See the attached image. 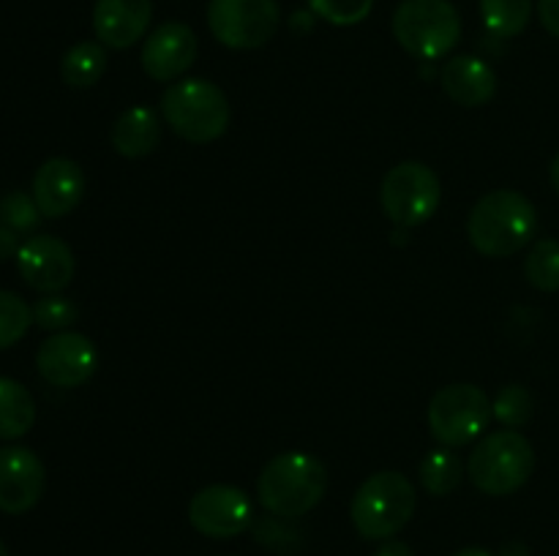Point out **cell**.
<instances>
[{"label":"cell","instance_id":"1","mask_svg":"<svg viewBox=\"0 0 559 556\" xmlns=\"http://www.w3.org/2000/svg\"><path fill=\"white\" fill-rule=\"evenodd\" d=\"M538 232V210L524 194L513 189H497L480 196L467 221L469 243L478 254L502 259L533 243Z\"/></svg>","mask_w":559,"mask_h":556},{"label":"cell","instance_id":"2","mask_svg":"<svg viewBox=\"0 0 559 556\" xmlns=\"http://www.w3.org/2000/svg\"><path fill=\"white\" fill-rule=\"evenodd\" d=\"M328 491V469L311 452L289 450L265 463L257 480L260 505L271 516L300 518L314 510Z\"/></svg>","mask_w":559,"mask_h":556},{"label":"cell","instance_id":"3","mask_svg":"<svg viewBox=\"0 0 559 556\" xmlns=\"http://www.w3.org/2000/svg\"><path fill=\"white\" fill-rule=\"evenodd\" d=\"M162 114L180 140L194 142V145L216 142L233 118L222 87L202 76L173 82L162 96Z\"/></svg>","mask_w":559,"mask_h":556},{"label":"cell","instance_id":"4","mask_svg":"<svg viewBox=\"0 0 559 556\" xmlns=\"http://www.w3.org/2000/svg\"><path fill=\"white\" fill-rule=\"evenodd\" d=\"M413 480L396 469H385L364 480L349 505V518L366 540H391L413 521Z\"/></svg>","mask_w":559,"mask_h":556},{"label":"cell","instance_id":"5","mask_svg":"<svg viewBox=\"0 0 559 556\" xmlns=\"http://www.w3.org/2000/svg\"><path fill=\"white\" fill-rule=\"evenodd\" d=\"M535 472V450L516 428L486 434L469 452L467 474L489 496L516 494Z\"/></svg>","mask_w":559,"mask_h":556},{"label":"cell","instance_id":"6","mask_svg":"<svg viewBox=\"0 0 559 556\" xmlns=\"http://www.w3.org/2000/svg\"><path fill=\"white\" fill-rule=\"evenodd\" d=\"M393 36L413 58H445L462 38V16L451 0H402L393 14Z\"/></svg>","mask_w":559,"mask_h":556},{"label":"cell","instance_id":"7","mask_svg":"<svg viewBox=\"0 0 559 556\" xmlns=\"http://www.w3.org/2000/svg\"><path fill=\"white\" fill-rule=\"evenodd\" d=\"M495 409L478 385L456 382L435 392L429 403V428L440 445L462 447L489 428Z\"/></svg>","mask_w":559,"mask_h":556},{"label":"cell","instance_id":"8","mask_svg":"<svg viewBox=\"0 0 559 556\" xmlns=\"http://www.w3.org/2000/svg\"><path fill=\"white\" fill-rule=\"evenodd\" d=\"M440 178H437L435 169L420 161L396 164L382 178V213L399 229H413L429 221L440 207Z\"/></svg>","mask_w":559,"mask_h":556},{"label":"cell","instance_id":"9","mask_svg":"<svg viewBox=\"0 0 559 556\" xmlns=\"http://www.w3.org/2000/svg\"><path fill=\"white\" fill-rule=\"evenodd\" d=\"M282 25L276 0H211L207 27L229 49H257L271 41Z\"/></svg>","mask_w":559,"mask_h":556},{"label":"cell","instance_id":"10","mask_svg":"<svg viewBox=\"0 0 559 556\" xmlns=\"http://www.w3.org/2000/svg\"><path fill=\"white\" fill-rule=\"evenodd\" d=\"M189 521L205 537L229 540L254 523V507L238 485H207L191 496Z\"/></svg>","mask_w":559,"mask_h":556},{"label":"cell","instance_id":"11","mask_svg":"<svg viewBox=\"0 0 559 556\" xmlns=\"http://www.w3.org/2000/svg\"><path fill=\"white\" fill-rule=\"evenodd\" d=\"M36 368L44 382L55 387H80L96 374V343L82 333H52L36 352Z\"/></svg>","mask_w":559,"mask_h":556},{"label":"cell","instance_id":"12","mask_svg":"<svg viewBox=\"0 0 559 556\" xmlns=\"http://www.w3.org/2000/svg\"><path fill=\"white\" fill-rule=\"evenodd\" d=\"M16 267L25 283L36 292L58 294L74 278L76 262L69 243H63L55 234H33L25 240L16 254Z\"/></svg>","mask_w":559,"mask_h":556},{"label":"cell","instance_id":"13","mask_svg":"<svg viewBox=\"0 0 559 556\" xmlns=\"http://www.w3.org/2000/svg\"><path fill=\"white\" fill-rule=\"evenodd\" d=\"M47 472L31 447H0V510L22 516L44 496Z\"/></svg>","mask_w":559,"mask_h":556},{"label":"cell","instance_id":"14","mask_svg":"<svg viewBox=\"0 0 559 556\" xmlns=\"http://www.w3.org/2000/svg\"><path fill=\"white\" fill-rule=\"evenodd\" d=\"M142 69L156 82H175L194 65L197 36L186 22H164L142 44Z\"/></svg>","mask_w":559,"mask_h":556},{"label":"cell","instance_id":"15","mask_svg":"<svg viewBox=\"0 0 559 556\" xmlns=\"http://www.w3.org/2000/svg\"><path fill=\"white\" fill-rule=\"evenodd\" d=\"M85 196V172L71 158H49L33 174V200L44 218H63Z\"/></svg>","mask_w":559,"mask_h":556},{"label":"cell","instance_id":"16","mask_svg":"<svg viewBox=\"0 0 559 556\" xmlns=\"http://www.w3.org/2000/svg\"><path fill=\"white\" fill-rule=\"evenodd\" d=\"M151 20V0H96L93 5V31L109 49H129L145 38Z\"/></svg>","mask_w":559,"mask_h":556},{"label":"cell","instance_id":"17","mask_svg":"<svg viewBox=\"0 0 559 556\" xmlns=\"http://www.w3.org/2000/svg\"><path fill=\"white\" fill-rule=\"evenodd\" d=\"M448 98L459 107H484L497 93V74L486 60L475 55H456L445 63L440 74Z\"/></svg>","mask_w":559,"mask_h":556},{"label":"cell","instance_id":"18","mask_svg":"<svg viewBox=\"0 0 559 556\" xmlns=\"http://www.w3.org/2000/svg\"><path fill=\"white\" fill-rule=\"evenodd\" d=\"M112 147L118 156L123 158H145L162 142V120H158L156 109L136 104V107L126 109L112 125Z\"/></svg>","mask_w":559,"mask_h":556},{"label":"cell","instance_id":"19","mask_svg":"<svg viewBox=\"0 0 559 556\" xmlns=\"http://www.w3.org/2000/svg\"><path fill=\"white\" fill-rule=\"evenodd\" d=\"M36 423V401L22 382L0 376V439H20Z\"/></svg>","mask_w":559,"mask_h":556},{"label":"cell","instance_id":"20","mask_svg":"<svg viewBox=\"0 0 559 556\" xmlns=\"http://www.w3.org/2000/svg\"><path fill=\"white\" fill-rule=\"evenodd\" d=\"M107 71V52L102 41H80L60 60V76L69 87L85 90L93 87Z\"/></svg>","mask_w":559,"mask_h":556},{"label":"cell","instance_id":"21","mask_svg":"<svg viewBox=\"0 0 559 556\" xmlns=\"http://www.w3.org/2000/svg\"><path fill=\"white\" fill-rule=\"evenodd\" d=\"M533 0H480V20L497 38H513L530 25Z\"/></svg>","mask_w":559,"mask_h":556},{"label":"cell","instance_id":"22","mask_svg":"<svg viewBox=\"0 0 559 556\" xmlns=\"http://www.w3.org/2000/svg\"><path fill=\"white\" fill-rule=\"evenodd\" d=\"M420 483L431 496H448L462 483V461L451 447H437L420 461Z\"/></svg>","mask_w":559,"mask_h":556},{"label":"cell","instance_id":"23","mask_svg":"<svg viewBox=\"0 0 559 556\" xmlns=\"http://www.w3.org/2000/svg\"><path fill=\"white\" fill-rule=\"evenodd\" d=\"M524 276L540 292L559 289V240L540 238L524 259Z\"/></svg>","mask_w":559,"mask_h":556},{"label":"cell","instance_id":"24","mask_svg":"<svg viewBox=\"0 0 559 556\" xmlns=\"http://www.w3.org/2000/svg\"><path fill=\"white\" fill-rule=\"evenodd\" d=\"M33 309L16 292L0 289V349H9L27 336L33 325Z\"/></svg>","mask_w":559,"mask_h":556},{"label":"cell","instance_id":"25","mask_svg":"<svg viewBox=\"0 0 559 556\" xmlns=\"http://www.w3.org/2000/svg\"><path fill=\"white\" fill-rule=\"evenodd\" d=\"M491 409H495V418L506 428H522V425L530 423V418L535 412L533 392L522 385H506L500 390V396L491 401Z\"/></svg>","mask_w":559,"mask_h":556},{"label":"cell","instance_id":"26","mask_svg":"<svg viewBox=\"0 0 559 556\" xmlns=\"http://www.w3.org/2000/svg\"><path fill=\"white\" fill-rule=\"evenodd\" d=\"M41 221V210H38L36 200L27 196L25 191H9V194L0 200V223L9 229L20 232H33Z\"/></svg>","mask_w":559,"mask_h":556},{"label":"cell","instance_id":"27","mask_svg":"<svg viewBox=\"0 0 559 556\" xmlns=\"http://www.w3.org/2000/svg\"><path fill=\"white\" fill-rule=\"evenodd\" d=\"M76 316H80V309H76L74 300L63 298V294H47L33 305V319L49 333H63L66 327L74 325Z\"/></svg>","mask_w":559,"mask_h":556},{"label":"cell","instance_id":"28","mask_svg":"<svg viewBox=\"0 0 559 556\" xmlns=\"http://www.w3.org/2000/svg\"><path fill=\"white\" fill-rule=\"evenodd\" d=\"M309 9L314 11L320 20L331 22V25L349 27L364 22L374 9V0H309Z\"/></svg>","mask_w":559,"mask_h":556},{"label":"cell","instance_id":"29","mask_svg":"<svg viewBox=\"0 0 559 556\" xmlns=\"http://www.w3.org/2000/svg\"><path fill=\"white\" fill-rule=\"evenodd\" d=\"M287 521H293V518L267 516L251 523V527H254L257 543L276 551V554H293V551L300 545V534L295 532V527H289Z\"/></svg>","mask_w":559,"mask_h":556},{"label":"cell","instance_id":"30","mask_svg":"<svg viewBox=\"0 0 559 556\" xmlns=\"http://www.w3.org/2000/svg\"><path fill=\"white\" fill-rule=\"evenodd\" d=\"M538 20L551 36L559 38V0H538Z\"/></svg>","mask_w":559,"mask_h":556},{"label":"cell","instance_id":"31","mask_svg":"<svg viewBox=\"0 0 559 556\" xmlns=\"http://www.w3.org/2000/svg\"><path fill=\"white\" fill-rule=\"evenodd\" d=\"M20 249H22V245H20V238H16L14 229H9V227H3V223H0V262L16 256V254H20Z\"/></svg>","mask_w":559,"mask_h":556},{"label":"cell","instance_id":"32","mask_svg":"<svg viewBox=\"0 0 559 556\" xmlns=\"http://www.w3.org/2000/svg\"><path fill=\"white\" fill-rule=\"evenodd\" d=\"M374 556H415L413 548H409L404 540H382L380 548L374 551Z\"/></svg>","mask_w":559,"mask_h":556},{"label":"cell","instance_id":"33","mask_svg":"<svg viewBox=\"0 0 559 556\" xmlns=\"http://www.w3.org/2000/svg\"><path fill=\"white\" fill-rule=\"evenodd\" d=\"M500 556H530V548L522 543V540H511L500 548Z\"/></svg>","mask_w":559,"mask_h":556},{"label":"cell","instance_id":"34","mask_svg":"<svg viewBox=\"0 0 559 556\" xmlns=\"http://www.w3.org/2000/svg\"><path fill=\"white\" fill-rule=\"evenodd\" d=\"M549 178H551V185H555V191L559 194V153H557L555 161H551V167H549Z\"/></svg>","mask_w":559,"mask_h":556},{"label":"cell","instance_id":"35","mask_svg":"<svg viewBox=\"0 0 559 556\" xmlns=\"http://www.w3.org/2000/svg\"><path fill=\"white\" fill-rule=\"evenodd\" d=\"M453 556H495V554H489L486 548H475V545H469V548H462L459 554H453Z\"/></svg>","mask_w":559,"mask_h":556},{"label":"cell","instance_id":"36","mask_svg":"<svg viewBox=\"0 0 559 556\" xmlns=\"http://www.w3.org/2000/svg\"><path fill=\"white\" fill-rule=\"evenodd\" d=\"M0 556H9V548H5L3 540H0Z\"/></svg>","mask_w":559,"mask_h":556}]
</instances>
